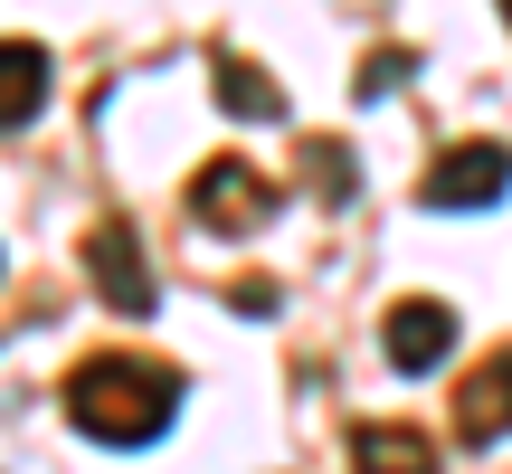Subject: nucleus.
I'll return each instance as SVG.
<instances>
[{"label": "nucleus", "instance_id": "obj_1", "mask_svg": "<svg viewBox=\"0 0 512 474\" xmlns=\"http://www.w3.org/2000/svg\"><path fill=\"white\" fill-rule=\"evenodd\" d=\"M67 418L95 446H152L181 418V370L143 361V351H95V361L67 370Z\"/></svg>", "mask_w": 512, "mask_h": 474}, {"label": "nucleus", "instance_id": "obj_2", "mask_svg": "<svg viewBox=\"0 0 512 474\" xmlns=\"http://www.w3.org/2000/svg\"><path fill=\"white\" fill-rule=\"evenodd\" d=\"M190 219L200 228H219V237H256L275 219V181L256 162H238V152H228V162H209L200 181H190Z\"/></svg>", "mask_w": 512, "mask_h": 474}, {"label": "nucleus", "instance_id": "obj_3", "mask_svg": "<svg viewBox=\"0 0 512 474\" xmlns=\"http://www.w3.org/2000/svg\"><path fill=\"white\" fill-rule=\"evenodd\" d=\"M86 285L105 294L114 313H152L162 294H152V266H143V228L133 219H95L86 228Z\"/></svg>", "mask_w": 512, "mask_h": 474}, {"label": "nucleus", "instance_id": "obj_4", "mask_svg": "<svg viewBox=\"0 0 512 474\" xmlns=\"http://www.w3.org/2000/svg\"><path fill=\"white\" fill-rule=\"evenodd\" d=\"M503 190H512V152H503V143H456V152L418 181V200L437 209V219H456V209H494Z\"/></svg>", "mask_w": 512, "mask_h": 474}, {"label": "nucleus", "instance_id": "obj_5", "mask_svg": "<svg viewBox=\"0 0 512 474\" xmlns=\"http://www.w3.org/2000/svg\"><path fill=\"white\" fill-rule=\"evenodd\" d=\"M380 351H389V370H437L446 351H456V313L437 304V294H399L389 304V323H380Z\"/></svg>", "mask_w": 512, "mask_h": 474}, {"label": "nucleus", "instance_id": "obj_6", "mask_svg": "<svg viewBox=\"0 0 512 474\" xmlns=\"http://www.w3.org/2000/svg\"><path fill=\"white\" fill-rule=\"evenodd\" d=\"M456 437L465 446L512 437V351H494L484 370H465V389H456Z\"/></svg>", "mask_w": 512, "mask_h": 474}, {"label": "nucleus", "instance_id": "obj_7", "mask_svg": "<svg viewBox=\"0 0 512 474\" xmlns=\"http://www.w3.org/2000/svg\"><path fill=\"white\" fill-rule=\"evenodd\" d=\"M351 474H437V446H427V427L361 418L351 427Z\"/></svg>", "mask_w": 512, "mask_h": 474}, {"label": "nucleus", "instance_id": "obj_8", "mask_svg": "<svg viewBox=\"0 0 512 474\" xmlns=\"http://www.w3.org/2000/svg\"><path fill=\"white\" fill-rule=\"evenodd\" d=\"M38 105H48V48L38 38H0V133L38 124Z\"/></svg>", "mask_w": 512, "mask_h": 474}, {"label": "nucleus", "instance_id": "obj_9", "mask_svg": "<svg viewBox=\"0 0 512 474\" xmlns=\"http://www.w3.org/2000/svg\"><path fill=\"white\" fill-rule=\"evenodd\" d=\"M219 105L238 124H285V86H275L256 57H219Z\"/></svg>", "mask_w": 512, "mask_h": 474}, {"label": "nucleus", "instance_id": "obj_10", "mask_svg": "<svg viewBox=\"0 0 512 474\" xmlns=\"http://www.w3.org/2000/svg\"><path fill=\"white\" fill-rule=\"evenodd\" d=\"M408 67H418L408 48H370V57H361V76H351V95H361V105H380V95H399V86H408Z\"/></svg>", "mask_w": 512, "mask_h": 474}, {"label": "nucleus", "instance_id": "obj_11", "mask_svg": "<svg viewBox=\"0 0 512 474\" xmlns=\"http://www.w3.org/2000/svg\"><path fill=\"white\" fill-rule=\"evenodd\" d=\"M304 171L323 181V200H351V152H342V143H313V162H304Z\"/></svg>", "mask_w": 512, "mask_h": 474}, {"label": "nucleus", "instance_id": "obj_12", "mask_svg": "<svg viewBox=\"0 0 512 474\" xmlns=\"http://www.w3.org/2000/svg\"><path fill=\"white\" fill-rule=\"evenodd\" d=\"M228 313H247V323H275V313H285V294H275L266 275H247V285H228Z\"/></svg>", "mask_w": 512, "mask_h": 474}, {"label": "nucleus", "instance_id": "obj_13", "mask_svg": "<svg viewBox=\"0 0 512 474\" xmlns=\"http://www.w3.org/2000/svg\"><path fill=\"white\" fill-rule=\"evenodd\" d=\"M503 19H512V0H503Z\"/></svg>", "mask_w": 512, "mask_h": 474}]
</instances>
